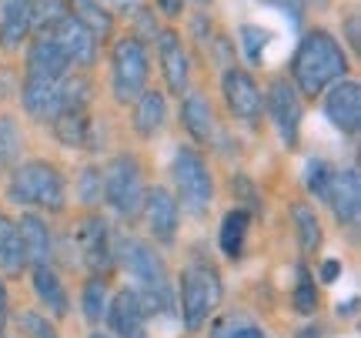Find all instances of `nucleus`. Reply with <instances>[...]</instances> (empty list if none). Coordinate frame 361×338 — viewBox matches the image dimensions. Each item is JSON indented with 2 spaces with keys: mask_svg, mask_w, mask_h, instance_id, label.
I'll return each instance as SVG.
<instances>
[{
  "mask_svg": "<svg viewBox=\"0 0 361 338\" xmlns=\"http://www.w3.org/2000/svg\"><path fill=\"white\" fill-rule=\"evenodd\" d=\"M348 78V54L328 30H308L291 57V80L295 91L305 97L324 94L335 80Z\"/></svg>",
  "mask_w": 361,
  "mask_h": 338,
  "instance_id": "nucleus-1",
  "label": "nucleus"
},
{
  "mask_svg": "<svg viewBox=\"0 0 361 338\" xmlns=\"http://www.w3.org/2000/svg\"><path fill=\"white\" fill-rule=\"evenodd\" d=\"M64 174L47 161H24L17 164L7 184V198L20 208L64 211Z\"/></svg>",
  "mask_w": 361,
  "mask_h": 338,
  "instance_id": "nucleus-2",
  "label": "nucleus"
},
{
  "mask_svg": "<svg viewBox=\"0 0 361 338\" xmlns=\"http://www.w3.org/2000/svg\"><path fill=\"white\" fill-rule=\"evenodd\" d=\"M221 274L218 268H211L204 261H194L184 268L180 274V298H178V312H180V322L188 332H201L204 322L211 318V312L221 305Z\"/></svg>",
  "mask_w": 361,
  "mask_h": 338,
  "instance_id": "nucleus-3",
  "label": "nucleus"
},
{
  "mask_svg": "<svg viewBox=\"0 0 361 338\" xmlns=\"http://www.w3.org/2000/svg\"><path fill=\"white\" fill-rule=\"evenodd\" d=\"M147 74H151V61H147L144 40L124 34L111 51V87H114L117 104L137 101L147 91Z\"/></svg>",
  "mask_w": 361,
  "mask_h": 338,
  "instance_id": "nucleus-4",
  "label": "nucleus"
},
{
  "mask_svg": "<svg viewBox=\"0 0 361 338\" xmlns=\"http://www.w3.org/2000/svg\"><path fill=\"white\" fill-rule=\"evenodd\" d=\"M104 201L124 218L134 222L144 205V178L134 155H117L104 171Z\"/></svg>",
  "mask_w": 361,
  "mask_h": 338,
  "instance_id": "nucleus-5",
  "label": "nucleus"
},
{
  "mask_svg": "<svg viewBox=\"0 0 361 338\" xmlns=\"http://www.w3.org/2000/svg\"><path fill=\"white\" fill-rule=\"evenodd\" d=\"M174 184H178V205L191 215H204L214 201V178L207 171V161L194 147H180L174 155Z\"/></svg>",
  "mask_w": 361,
  "mask_h": 338,
  "instance_id": "nucleus-6",
  "label": "nucleus"
},
{
  "mask_svg": "<svg viewBox=\"0 0 361 338\" xmlns=\"http://www.w3.org/2000/svg\"><path fill=\"white\" fill-rule=\"evenodd\" d=\"M78 251H80V261H84V268L90 274H97V278H107V274L114 272V241H111V228L104 222L101 215H87L84 222H78Z\"/></svg>",
  "mask_w": 361,
  "mask_h": 338,
  "instance_id": "nucleus-7",
  "label": "nucleus"
},
{
  "mask_svg": "<svg viewBox=\"0 0 361 338\" xmlns=\"http://www.w3.org/2000/svg\"><path fill=\"white\" fill-rule=\"evenodd\" d=\"M114 258L124 265V272L137 282V288H154L168 282V265L154 248L141 238H121L114 245Z\"/></svg>",
  "mask_w": 361,
  "mask_h": 338,
  "instance_id": "nucleus-8",
  "label": "nucleus"
},
{
  "mask_svg": "<svg viewBox=\"0 0 361 338\" xmlns=\"http://www.w3.org/2000/svg\"><path fill=\"white\" fill-rule=\"evenodd\" d=\"M264 104H268V117L271 124L278 128V134H281L284 147H295L298 134H301V97H298L295 84L288 78H274L268 84Z\"/></svg>",
  "mask_w": 361,
  "mask_h": 338,
  "instance_id": "nucleus-9",
  "label": "nucleus"
},
{
  "mask_svg": "<svg viewBox=\"0 0 361 338\" xmlns=\"http://www.w3.org/2000/svg\"><path fill=\"white\" fill-rule=\"evenodd\" d=\"M221 91H224V104L238 121L245 124H258L261 111H264V97H261L258 80L251 78L247 71H224V80H221Z\"/></svg>",
  "mask_w": 361,
  "mask_h": 338,
  "instance_id": "nucleus-10",
  "label": "nucleus"
},
{
  "mask_svg": "<svg viewBox=\"0 0 361 338\" xmlns=\"http://www.w3.org/2000/svg\"><path fill=\"white\" fill-rule=\"evenodd\" d=\"M324 117L341 134H358L361 128V87L358 80L341 78L324 91Z\"/></svg>",
  "mask_w": 361,
  "mask_h": 338,
  "instance_id": "nucleus-11",
  "label": "nucleus"
},
{
  "mask_svg": "<svg viewBox=\"0 0 361 338\" xmlns=\"http://www.w3.org/2000/svg\"><path fill=\"white\" fill-rule=\"evenodd\" d=\"M144 222H147V231L151 238H157L161 245H171L178 238V224H180V205L178 198L164 191V188H151L144 191Z\"/></svg>",
  "mask_w": 361,
  "mask_h": 338,
  "instance_id": "nucleus-12",
  "label": "nucleus"
},
{
  "mask_svg": "<svg viewBox=\"0 0 361 338\" xmlns=\"http://www.w3.org/2000/svg\"><path fill=\"white\" fill-rule=\"evenodd\" d=\"M104 322L114 332L111 338H151L147 335V318L141 312V301H137L134 288H121L114 298L107 301Z\"/></svg>",
  "mask_w": 361,
  "mask_h": 338,
  "instance_id": "nucleus-13",
  "label": "nucleus"
},
{
  "mask_svg": "<svg viewBox=\"0 0 361 338\" xmlns=\"http://www.w3.org/2000/svg\"><path fill=\"white\" fill-rule=\"evenodd\" d=\"M51 37L57 40V47L64 51V57H67V64L71 67H90L94 61H97V37H94L80 20H74L71 13L54 27Z\"/></svg>",
  "mask_w": 361,
  "mask_h": 338,
  "instance_id": "nucleus-14",
  "label": "nucleus"
},
{
  "mask_svg": "<svg viewBox=\"0 0 361 338\" xmlns=\"http://www.w3.org/2000/svg\"><path fill=\"white\" fill-rule=\"evenodd\" d=\"M328 205L335 211V218L341 228H358L361 218V178L358 168L335 171L331 178V191H328Z\"/></svg>",
  "mask_w": 361,
  "mask_h": 338,
  "instance_id": "nucleus-15",
  "label": "nucleus"
},
{
  "mask_svg": "<svg viewBox=\"0 0 361 338\" xmlns=\"http://www.w3.org/2000/svg\"><path fill=\"white\" fill-rule=\"evenodd\" d=\"M157 57H161V71H164V84H168L171 94L188 91V78H191V61H188V51L174 30H161L157 34Z\"/></svg>",
  "mask_w": 361,
  "mask_h": 338,
  "instance_id": "nucleus-16",
  "label": "nucleus"
},
{
  "mask_svg": "<svg viewBox=\"0 0 361 338\" xmlns=\"http://www.w3.org/2000/svg\"><path fill=\"white\" fill-rule=\"evenodd\" d=\"M71 64H67L64 51L57 47V40L51 34H37L27 47V78L40 80H64Z\"/></svg>",
  "mask_w": 361,
  "mask_h": 338,
  "instance_id": "nucleus-17",
  "label": "nucleus"
},
{
  "mask_svg": "<svg viewBox=\"0 0 361 338\" xmlns=\"http://www.w3.org/2000/svg\"><path fill=\"white\" fill-rule=\"evenodd\" d=\"M34 0H0V47L4 51H20L27 34L34 30L30 24Z\"/></svg>",
  "mask_w": 361,
  "mask_h": 338,
  "instance_id": "nucleus-18",
  "label": "nucleus"
},
{
  "mask_svg": "<svg viewBox=\"0 0 361 338\" xmlns=\"http://www.w3.org/2000/svg\"><path fill=\"white\" fill-rule=\"evenodd\" d=\"M17 234H20V245H24L27 268H34V265H51V258H54L51 228H47V222H44L40 215L24 211L20 222H17Z\"/></svg>",
  "mask_w": 361,
  "mask_h": 338,
  "instance_id": "nucleus-19",
  "label": "nucleus"
},
{
  "mask_svg": "<svg viewBox=\"0 0 361 338\" xmlns=\"http://www.w3.org/2000/svg\"><path fill=\"white\" fill-rule=\"evenodd\" d=\"M180 124L191 134L197 144H207L211 134H214V114H211V104L201 91H191L184 101H180Z\"/></svg>",
  "mask_w": 361,
  "mask_h": 338,
  "instance_id": "nucleus-20",
  "label": "nucleus"
},
{
  "mask_svg": "<svg viewBox=\"0 0 361 338\" xmlns=\"http://www.w3.org/2000/svg\"><path fill=\"white\" fill-rule=\"evenodd\" d=\"M54 134L64 147H90L94 144V121L87 117V111L80 107H71V111H61L54 117Z\"/></svg>",
  "mask_w": 361,
  "mask_h": 338,
  "instance_id": "nucleus-21",
  "label": "nucleus"
},
{
  "mask_svg": "<svg viewBox=\"0 0 361 338\" xmlns=\"http://www.w3.org/2000/svg\"><path fill=\"white\" fill-rule=\"evenodd\" d=\"M30 274H34V291H37V298L51 308L54 318H64L67 308H71V298H67V291H64V285H61L57 272H54L51 265H34Z\"/></svg>",
  "mask_w": 361,
  "mask_h": 338,
  "instance_id": "nucleus-22",
  "label": "nucleus"
},
{
  "mask_svg": "<svg viewBox=\"0 0 361 338\" xmlns=\"http://www.w3.org/2000/svg\"><path fill=\"white\" fill-rule=\"evenodd\" d=\"M27 268V255L20 245V234H17V222L0 215V272L7 278H20Z\"/></svg>",
  "mask_w": 361,
  "mask_h": 338,
  "instance_id": "nucleus-23",
  "label": "nucleus"
},
{
  "mask_svg": "<svg viewBox=\"0 0 361 338\" xmlns=\"http://www.w3.org/2000/svg\"><path fill=\"white\" fill-rule=\"evenodd\" d=\"M164 117H168V101L161 91H144L134 101V131L141 138H154L164 128Z\"/></svg>",
  "mask_w": 361,
  "mask_h": 338,
  "instance_id": "nucleus-24",
  "label": "nucleus"
},
{
  "mask_svg": "<svg viewBox=\"0 0 361 338\" xmlns=\"http://www.w3.org/2000/svg\"><path fill=\"white\" fill-rule=\"evenodd\" d=\"M247 224H251V211L247 208H234L224 215V222H221V238H218L224 258H231V261L241 258L245 238H247Z\"/></svg>",
  "mask_w": 361,
  "mask_h": 338,
  "instance_id": "nucleus-25",
  "label": "nucleus"
},
{
  "mask_svg": "<svg viewBox=\"0 0 361 338\" xmlns=\"http://www.w3.org/2000/svg\"><path fill=\"white\" fill-rule=\"evenodd\" d=\"M67 7H71V17H74V20H80V24L87 27L97 40L111 37V30H114V17H111V11H107V7H101L97 0H71Z\"/></svg>",
  "mask_w": 361,
  "mask_h": 338,
  "instance_id": "nucleus-26",
  "label": "nucleus"
},
{
  "mask_svg": "<svg viewBox=\"0 0 361 338\" xmlns=\"http://www.w3.org/2000/svg\"><path fill=\"white\" fill-rule=\"evenodd\" d=\"M291 222L298 228V245L305 255H318L322 248V222H318V211L308 208V205H291Z\"/></svg>",
  "mask_w": 361,
  "mask_h": 338,
  "instance_id": "nucleus-27",
  "label": "nucleus"
},
{
  "mask_svg": "<svg viewBox=\"0 0 361 338\" xmlns=\"http://www.w3.org/2000/svg\"><path fill=\"white\" fill-rule=\"evenodd\" d=\"M107 301H111V288H107V278H97L90 274L84 282V291H80V312L90 325H101L104 315H107Z\"/></svg>",
  "mask_w": 361,
  "mask_h": 338,
  "instance_id": "nucleus-28",
  "label": "nucleus"
},
{
  "mask_svg": "<svg viewBox=\"0 0 361 338\" xmlns=\"http://www.w3.org/2000/svg\"><path fill=\"white\" fill-rule=\"evenodd\" d=\"M71 7H67V0H34V13H30V24L37 34H51L54 27L64 20Z\"/></svg>",
  "mask_w": 361,
  "mask_h": 338,
  "instance_id": "nucleus-29",
  "label": "nucleus"
},
{
  "mask_svg": "<svg viewBox=\"0 0 361 338\" xmlns=\"http://www.w3.org/2000/svg\"><path fill=\"white\" fill-rule=\"evenodd\" d=\"M20 144H24L20 124L13 117L0 114V168H11L13 161L20 157Z\"/></svg>",
  "mask_w": 361,
  "mask_h": 338,
  "instance_id": "nucleus-30",
  "label": "nucleus"
},
{
  "mask_svg": "<svg viewBox=\"0 0 361 338\" xmlns=\"http://www.w3.org/2000/svg\"><path fill=\"white\" fill-rule=\"evenodd\" d=\"M331 178H335L331 164H328L324 157H311V161H308V171H305V188H308V195H311V198H322V201H328V191H331Z\"/></svg>",
  "mask_w": 361,
  "mask_h": 338,
  "instance_id": "nucleus-31",
  "label": "nucleus"
},
{
  "mask_svg": "<svg viewBox=\"0 0 361 338\" xmlns=\"http://www.w3.org/2000/svg\"><path fill=\"white\" fill-rule=\"evenodd\" d=\"M291 305H295L298 315H314L318 312V288L311 282V272L305 265H298V285L295 295H291Z\"/></svg>",
  "mask_w": 361,
  "mask_h": 338,
  "instance_id": "nucleus-32",
  "label": "nucleus"
},
{
  "mask_svg": "<svg viewBox=\"0 0 361 338\" xmlns=\"http://www.w3.org/2000/svg\"><path fill=\"white\" fill-rule=\"evenodd\" d=\"M211 338H264V332H261V325L247 322L241 315H228V318L214 322Z\"/></svg>",
  "mask_w": 361,
  "mask_h": 338,
  "instance_id": "nucleus-33",
  "label": "nucleus"
},
{
  "mask_svg": "<svg viewBox=\"0 0 361 338\" xmlns=\"http://www.w3.org/2000/svg\"><path fill=\"white\" fill-rule=\"evenodd\" d=\"M78 195H80V201H84L87 208L101 205V201H104V171H101V168L80 171V178H78Z\"/></svg>",
  "mask_w": 361,
  "mask_h": 338,
  "instance_id": "nucleus-34",
  "label": "nucleus"
},
{
  "mask_svg": "<svg viewBox=\"0 0 361 338\" xmlns=\"http://www.w3.org/2000/svg\"><path fill=\"white\" fill-rule=\"evenodd\" d=\"M241 47H245V57H247V64H258L261 61V51L268 47V40H271V34L264 30V27H258V24H245L241 30Z\"/></svg>",
  "mask_w": 361,
  "mask_h": 338,
  "instance_id": "nucleus-35",
  "label": "nucleus"
},
{
  "mask_svg": "<svg viewBox=\"0 0 361 338\" xmlns=\"http://www.w3.org/2000/svg\"><path fill=\"white\" fill-rule=\"evenodd\" d=\"M20 332H24L27 338H61L57 335V328L51 325V318H44V315L37 312H20Z\"/></svg>",
  "mask_w": 361,
  "mask_h": 338,
  "instance_id": "nucleus-36",
  "label": "nucleus"
},
{
  "mask_svg": "<svg viewBox=\"0 0 361 338\" xmlns=\"http://www.w3.org/2000/svg\"><path fill=\"white\" fill-rule=\"evenodd\" d=\"M231 188H234V191H241V195H245V201L251 205V211H258V208H261L258 188H255V184L247 181L245 174H234V178H231Z\"/></svg>",
  "mask_w": 361,
  "mask_h": 338,
  "instance_id": "nucleus-37",
  "label": "nucleus"
},
{
  "mask_svg": "<svg viewBox=\"0 0 361 338\" xmlns=\"http://www.w3.org/2000/svg\"><path fill=\"white\" fill-rule=\"evenodd\" d=\"M318 274H322V282H324V285H335L338 278H341V261H338V258L322 261V272H318Z\"/></svg>",
  "mask_w": 361,
  "mask_h": 338,
  "instance_id": "nucleus-38",
  "label": "nucleus"
},
{
  "mask_svg": "<svg viewBox=\"0 0 361 338\" xmlns=\"http://www.w3.org/2000/svg\"><path fill=\"white\" fill-rule=\"evenodd\" d=\"M7 315H11V295H7V285L0 282V338H4V328H7Z\"/></svg>",
  "mask_w": 361,
  "mask_h": 338,
  "instance_id": "nucleus-39",
  "label": "nucleus"
},
{
  "mask_svg": "<svg viewBox=\"0 0 361 338\" xmlns=\"http://www.w3.org/2000/svg\"><path fill=\"white\" fill-rule=\"evenodd\" d=\"M157 11L168 13V17H180V11H184V0H157Z\"/></svg>",
  "mask_w": 361,
  "mask_h": 338,
  "instance_id": "nucleus-40",
  "label": "nucleus"
},
{
  "mask_svg": "<svg viewBox=\"0 0 361 338\" xmlns=\"http://www.w3.org/2000/svg\"><path fill=\"white\" fill-rule=\"evenodd\" d=\"M97 4H101V7H111V11H130V7L137 11V7H141V0H97Z\"/></svg>",
  "mask_w": 361,
  "mask_h": 338,
  "instance_id": "nucleus-41",
  "label": "nucleus"
},
{
  "mask_svg": "<svg viewBox=\"0 0 361 338\" xmlns=\"http://www.w3.org/2000/svg\"><path fill=\"white\" fill-rule=\"evenodd\" d=\"M348 44L358 51V13H351L348 17Z\"/></svg>",
  "mask_w": 361,
  "mask_h": 338,
  "instance_id": "nucleus-42",
  "label": "nucleus"
},
{
  "mask_svg": "<svg viewBox=\"0 0 361 338\" xmlns=\"http://www.w3.org/2000/svg\"><path fill=\"white\" fill-rule=\"evenodd\" d=\"M355 312H358V298H348V301L338 305V318H351Z\"/></svg>",
  "mask_w": 361,
  "mask_h": 338,
  "instance_id": "nucleus-43",
  "label": "nucleus"
},
{
  "mask_svg": "<svg viewBox=\"0 0 361 338\" xmlns=\"http://www.w3.org/2000/svg\"><path fill=\"white\" fill-rule=\"evenodd\" d=\"M295 338H322V328H318V325H305Z\"/></svg>",
  "mask_w": 361,
  "mask_h": 338,
  "instance_id": "nucleus-44",
  "label": "nucleus"
},
{
  "mask_svg": "<svg viewBox=\"0 0 361 338\" xmlns=\"http://www.w3.org/2000/svg\"><path fill=\"white\" fill-rule=\"evenodd\" d=\"M90 338H111V335H104V332H94V335H90Z\"/></svg>",
  "mask_w": 361,
  "mask_h": 338,
  "instance_id": "nucleus-45",
  "label": "nucleus"
},
{
  "mask_svg": "<svg viewBox=\"0 0 361 338\" xmlns=\"http://www.w3.org/2000/svg\"><path fill=\"white\" fill-rule=\"evenodd\" d=\"M194 4H211V0H194Z\"/></svg>",
  "mask_w": 361,
  "mask_h": 338,
  "instance_id": "nucleus-46",
  "label": "nucleus"
}]
</instances>
